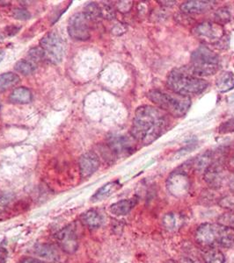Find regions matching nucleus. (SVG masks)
<instances>
[{"instance_id": "obj_15", "label": "nucleus", "mask_w": 234, "mask_h": 263, "mask_svg": "<svg viewBox=\"0 0 234 263\" xmlns=\"http://www.w3.org/2000/svg\"><path fill=\"white\" fill-rule=\"evenodd\" d=\"M221 160L216 154L214 151H207L201 153L197 158L191 161V169L198 173H204L209 167L214 163L215 161Z\"/></svg>"}, {"instance_id": "obj_38", "label": "nucleus", "mask_w": 234, "mask_h": 263, "mask_svg": "<svg viewBox=\"0 0 234 263\" xmlns=\"http://www.w3.org/2000/svg\"><path fill=\"white\" fill-rule=\"evenodd\" d=\"M180 263H201L199 260L193 259V258H188V257H184L180 260Z\"/></svg>"}, {"instance_id": "obj_37", "label": "nucleus", "mask_w": 234, "mask_h": 263, "mask_svg": "<svg viewBox=\"0 0 234 263\" xmlns=\"http://www.w3.org/2000/svg\"><path fill=\"white\" fill-rule=\"evenodd\" d=\"M8 252L5 247H0V263H7Z\"/></svg>"}, {"instance_id": "obj_28", "label": "nucleus", "mask_w": 234, "mask_h": 263, "mask_svg": "<svg viewBox=\"0 0 234 263\" xmlns=\"http://www.w3.org/2000/svg\"><path fill=\"white\" fill-rule=\"evenodd\" d=\"M28 58H29V62L33 63V64L39 63L43 59H45L44 50L42 47H33L28 52Z\"/></svg>"}, {"instance_id": "obj_25", "label": "nucleus", "mask_w": 234, "mask_h": 263, "mask_svg": "<svg viewBox=\"0 0 234 263\" xmlns=\"http://www.w3.org/2000/svg\"><path fill=\"white\" fill-rule=\"evenodd\" d=\"M83 13L90 21H94V20H97L98 19L101 18L100 6L94 2L87 4V6L85 7Z\"/></svg>"}, {"instance_id": "obj_11", "label": "nucleus", "mask_w": 234, "mask_h": 263, "mask_svg": "<svg viewBox=\"0 0 234 263\" xmlns=\"http://www.w3.org/2000/svg\"><path fill=\"white\" fill-rule=\"evenodd\" d=\"M58 247H60L64 253L70 254L77 251L79 247V240L76 231L73 227H64L60 232H58L56 235Z\"/></svg>"}, {"instance_id": "obj_34", "label": "nucleus", "mask_w": 234, "mask_h": 263, "mask_svg": "<svg viewBox=\"0 0 234 263\" xmlns=\"http://www.w3.org/2000/svg\"><path fill=\"white\" fill-rule=\"evenodd\" d=\"M13 16L17 20H27L30 19L31 14L25 9H15L13 12Z\"/></svg>"}, {"instance_id": "obj_32", "label": "nucleus", "mask_w": 234, "mask_h": 263, "mask_svg": "<svg viewBox=\"0 0 234 263\" xmlns=\"http://www.w3.org/2000/svg\"><path fill=\"white\" fill-rule=\"evenodd\" d=\"M219 204H220L221 206L223 207V208L228 209V210L233 212L234 213V197L228 196V197H223V198H221V199L219 200Z\"/></svg>"}, {"instance_id": "obj_16", "label": "nucleus", "mask_w": 234, "mask_h": 263, "mask_svg": "<svg viewBox=\"0 0 234 263\" xmlns=\"http://www.w3.org/2000/svg\"><path fill=\"white\" fill-rule=\"evenodd\" d=\"M33 253L47 262H57L60 260L58 249L51 244H38L33 247Z\"/></svg>"}, {"instance_id": "obj_39", "label": "nucleus", "mask_w": 234, "mask_h": 263, "mask_svg": "<svg viewBox=\"0 0 234 263\" xmlns=\"http://www.w3.org/2000/svg\"><path fill=\"white\" fill-rule=\"evenodd\" d=\"M229 187H230V190H231L234 193V173L232 174L231 177H230V180H229Z\"/></svg>"}, {"instance_id": "obj_18", "label": "nucleus", "mask_w": 234, "mask_h": 263, "mask_svg": "<svg viewBox=\"0 0 234 263\" xmlns=\"http://www.w3.org/2000/svg\"><path fill=\"white\" fill-rule=\"evenodd\" d=\"M137 203V200L124 199L113 203L110 206V213L114 216H125L131 213Z\"/></svg>"}, {"instance_id": "obj_1", "label": "nucleus", "mask_w": 234, "mask_h": 263, "mask_svg": "<svg viewBox=\"0 0 234 263\" xmlns=\"http://www.w3.org/2000/svg\"><path fill=\"white\" fill-rule=\"evenodd\" d=\"M170 123V117L164 111L152 106H142L135 113L131 136L140 143L149 145L167 130Z\"/></svg>"}, {"instance_id": "obj_29", "label": "nucleus", "mask_w": 234, "mask_h": 263, "mask_svg": "<svg viewBox=\"0 0 234 263\" xmlns=\"http://www.w3.org/2000/svg\"><path fill=\"white\" fill-rule=\"evenodd\" d=\"M100 15L101 18L107 19V20H112L115 17V12L113 7H111L108 4H100Z\"/></svg>"}, {"instance_id": "obj_33", "label": "nucleus", "mask_w": 234, "mask_h": 263, "mask_svg": "<svg viewBox=\"0 0 234 263\" xmlns=\"http://www.w3.org/2000/svg\"><path fill=\"white\" fill-rule=\"evenodd\" d=\"M219 133H234V118L231 120H227L226 122L221 125L219 127Z\"/></svg>"}, {"instance_id": "obj_12", "label": "nucleus", "mask_w": 234, "mask_h": 263, "mask_svg": "<svg viewBox=\"0 0 234 263\" xmlns=\"http://www.w3.org/2000/svg\"><path fill=\"white\" fill-rule=\"evenodd\" d=\"M204 180L212 189H219L225 180V170L221 160L215 161L204 172Z\"/></svg>"}, {"instance_id": "obj_26", "label": "nucleus", "mask_w": 234, "mask_h": 263, "mask_svg": "<svg viewBox=\"0 0 234 263\" xmlns=\"http://www.w3.org/2000/svg\"><path fill=\"white\" fill-rule=\"evenodd\" d=\"M231 19V13L226 7H221L214 14L215 23L218 24L220 26H224L225 24L229 23Z\"/></svg>"}, {"instance_id": "obj_22", "label": "nucleus", "mask_w": 234, "mask_h": 263, "mask_svg": "<svg viewBox=\"0 0 234 263\" xmlns=\"http://www.w3.org/2000/svg\"><path fill=\"white\" fill-rule=\"evenodd\" d=\"M205 263H225V257L220 250L216 247H207L203 253Z\"/></svg>"}, {"instance_id": "obj_13", "label": "nucleus", "mask_w": 234, "mask_h": 263, "mask_svg": "<svg viewBox=\"0 0 234 263\" xmlns=\"http://www.w3.org/2000/svg\"><path fill=\"white\" fill-rule=\"evenodd\" d=\"M100 167V160L96 153L94 152H87L84 153L80 159V170L82 178L91 177L97 171Z\"/></svg>"}, {"instance_id": "obj_14", "label": "nucleus", "mask_w": 234, "mask_h": 263, "mask_svg": "<svg viewBox=\"0 0 234 263\" xmlns=\"http://www.w3.org/2000/svg\"><path fill=\"white\" fill-rule=\"evenodd\" d=\"M215 1H202L191 0L181 4V11L185 14H202L210 12L213 9Z\"/></svg>"}, {"instance_id": "obj_9", "label": "nucleus", "mask_w": 234, "mask_h": 263, "mask_svg": "<svg viewBox=\"0 0 234 263\" xmlns=\"http://www.w3.org/2000/svg\"><path fill=\"white\" fill-rule=\"evenodd\" d=\"M90 20L84 13L74 14L68 25V33L70 36L77 40H87L90 38Z\"/></svg>"}, {"instance_id": "obj_7", "label": "nucleus", "mask_w": 234, "mask_h": 263, "mask_svg": "<svg viewBox=\"0 0 234 263\" xmlns=\"http://www.w3.org/2000/svg\"><path fill=\"white\" fill-rule=\"evenodd\" d=\"M41 47L44 50L45 59L51 64H59L63 60L65 53V43L57 32L47 33L41 40Z\"/></svg>"}, {"instance_id": "obj_10", "label": "nucleus", "mask_w": 234, "mask_h": 263, "mask_svg": "<svg viewBox=\"0 0 234 263\" xmlns=\"http://www.w3.org/2000/svg\"><path fill=\"white\" fill-rule=\"evenodd\" d=\"M107 147L114 156H127L136 151V143L124 135H112L107 139Z\"/></svg>"}, {"instance_id": "obj_35", "label": "nucleus", "mask_w": 234, "mask_h": 263, "mask_svg": "<svg viewBox=\"0 0 234 263\" xmlns=\"http://www.w3.org/2000/svg\"><path fill=\"white\" fill-rule=\"evenodd\" d=\"M132 7V2L131 1H120L117 4L118 10L122 13H128L130 12Z\"/></svg>"}, {"instance_id": "obj_5", "label": "nucleus", "mask_w": 234, "mask_h": 263, "mask_svg": "<svg viewBox=\"0 0 234 263\" xmlns=\"http://www.w3.org/2000/svg\"><path fill=\"white\" fill-rule=\"evenodd\" d=\"M190 65L187 70L194 77H210L220 69V58L218 55L205 45L198 47L191 54Z\"/></svg>"}, {"instance_id": "obj_41", "label": "nucleus", "mask_w": 234, "mask_h": 263, "mask_svg": "<svg viewBox=\"0 0 234 263\" xmlns=\"http://www.w3.org/2000/svg\"><path fill=\"white\" fill-rule=\"evenodd\" d=\"M230 165H231L232 168H234V152L232 156H231V160H230Z\"/></svg>"}, {"instance_id": "obj_42", "label": "nucleus", "mask_w": 234, "mask_h": 263, "mask_svg": "<svg viewBox=\"0 0 234 263\" xmlns=\"http://www.w3.org/2000/svg\"><path fill=\"white\" fill-rule=\"evenodd\" d=\"M167 263H175L174 262V260H168V261H167Z\"/></svg>"}, {"instance_id": "obj_24", "label": "nucleus", "mask_w": 234, "mask_h": 263, "mask_svg": "<svg viewBox=\"0 0 234 263\" xmlns=\"http://www.w3.org/2000/svg\"><path fill=\"white\" fill-rule=\"evenodd\" d=\"M20 82V77L16 74L7 72L0 75V93L14 87Z\"/></svg>"}, {"instance_id": "obj_21", "label": "nucleus", "mask_w": 234, "mask_h": 263, "mask_svg": "<svg viewBox=\"0 0 234 263\" xmlns=\"http://www.w3.org/2000/svg\"><path fill=\"white\" fill-rule=\"evenodd\" d=\"M32 99L33 96L30 90L25 87L17 88L11 93L9 97L10 102L14 103H30Z\"/></svg>"}, {"instance_id": "obj_2", "label": "nucleus", "mask_w": 234, "mask_h": 263, "mask_svg": "<svg viewBox=\"0 0 234 263\" xmlns=\"http://www.w3.org/2000/svg\"><path fill=\"white\" fill-rule=\"evenodd\" d=\"M209 83L206 81L194 77L187 68H181L171 71L167 77V86L174 93L184 97L200 94L206 90Z\"/></svg>"}, {"instance_id": "obj_31", "label": "nucleus", "mask_w": 234, "mask_h": 263, "mask_svg": "<svg viewBox=\"0 0 234 263\" xmlns=\"http://www.w3.org/2000/svg\"><path fill=\"white\" fill-rule=\"evenodd\" d=\"M14 196L11 193L2 194L0 196V214H4L13 201Z\"/></svg>"}, {"instance_id": "obj_40", "label": "nucleus", "mask_w": 234, "mask_h": 263, "mask_svg": "<svg viewBox=\"0 0 234 263\" xmlns=\"http://www.w3.org/2000/svg\"><path fill=\"white\" fill-rule=\"evenodd\" d=\"M4 57H5V52L3 50L0 49V63L3 60Z\"/></svg>"}, {"instance_id": "obj_23", "label": "nucleus", "mask_w": 234, "mask_h": 263, "mask_svg": "<svg viewBox=\"0 0 234 263\" xmlns=\"http://www.w3.org/2000/svg\"><path fill=\"white\" fill-rule=\"evenodd\" d=\"M83 221L90 229H97L103 223V219L96 211L90 210L84 214Z\"/></svg>"}, {"instance_id": "obj_19", "label": "nucleus", "mask_w": 234, "mask_h": 263, "mask_svg": "<svg viewBox=\"0 0 234 263\" xmlns=\"http://www.w3.org/2000/svg\"><path fill=\"white\" fill-rule=\"evenodd\" d=\"M217 90L221 93L228 92L234 89V74L230 71H224L218 75L216 79Z\"/></svg>"}, {"instance_id": "obj_20", "label": "nucleus", "mask_w": 234, "mask_h": 263, "mask_svg": "<svg viewBox=\"0 0 234 263\" xmlns=\"http://www.w3.org/2000/svg\"><path fill=\"white\" fill-rule=\"evenodd\" d=\"M184 220L181 214L170 213L167 214L162 219L165 229L169 232H176L183 226Z\"/></svg>"}, {"instance_id": "obj_27", "label": "nucleus", "mask_w": 234, "mask_h": 263, "mask_svg": "<svg viewBox=\"0 0 234 263\" xmlns=\"http://www.w3.org/2000/svg\"><path fill=\"white\" fill-rule=\"evenodd\" d=\"M15 70L24 76L33 73L35 70V64L27 60H20L15 64Z\"/></svg>"}, {"instance_id": "obj_3", "label": "nucleus", "mask_w": 234, "mask_h": 263, "mask_svg": "<svg viewBox=\"0 0 234 263\" xmlns=\"http://www.w3.org/2000/svg\"><path fill=\"white\" fill-rule=\"evenodd\" d=\"M196 240L206 248H230L234 246V230L219 223L202 224L196 232Z\"/></svg>"}, {"instance_id": "obj_6", "label": "nucleus", "mask_w": 234, "mask_h": 263, "mask_svg": "<svg viewBox=\"0 0 234 263\" xmlns=\"http://www.w3.org/2000/svg\"><path fill=\"white\" fill-rule=\"evenodd\" d=\"M194 36L206 45L214 46L217 48L227 47V35L223 26L215 22H203L193 28Z\"/></svg>"}, {"instance_id": "obj_36", "label": "nucleus", "mask_w": 234, "mask_h": 263, "mask_svg": "<svg viewBox=\"0 0 234 263\" xmlns=\"http://www.w3.org/2000/svg\"><path fill=\"white\" fill-rule=\"evenodd\" d=\"M18 263H46L44 260H39L36 258H32V257H26L23 258L22 260H20Z\"/></svg>"}, {"instance_id": "obj_8", "label": "nucleus", "mask_w": 234, "mask_h": 263, "mask_svg": "<svg viewBox=\"0 0 234 263\" xmlns=\"http://www.w3.org/2000/svg\"><path fill=\"white\" fill-rule=\"evenodd\" d=\"M190 178L184 170H178L170 174L167 180L168 192L175 197H183L190 189Z\"/></svg>"}, {"instance_id": "obj_43", "label": "nucleus", "mask_w": 234, "mask_h": 263, "mask_svg": "<svg viewBox=\"0 0 234 263\" xmlns=\"http://www.w3.org/2000/svg\"><path fill=\"white\" fill-rule=\"evenodd\" d=\"M233 98H234V96H233Z\"/></svg>"}, {"instance_id": "obj_4", "label": "nucleus", "mask_w": 234, "mask_h": 263, "mask_svg": "<svg viewBox=\"0 0 234 263\" xmlns=\"http://www.w3.org/2000/svg\"><path fill=\"white\" fill-rule=\"evenodd\" d=\"M147 97L156 107L174 118L185 116L191 107L189 97L161 90H150L147 93Z\"/></svg>"}, {"instance_id": "obj_17", "label": "nucleus", "mask_w": 234, "mask_h": 263, "mask_svg": "<svg viewBox=\"0 0 234 263\" xmlns=\"http://www.w3.org/2000/svg\"><path fill=\"white\" fill-rule=\"evenodd\" d=\"M121 187H122V185L118 181L106 183L103 186L100 187V189L94 194V196L91 197V201L93 203L101 202L107 197H110L111 195H113L115 191L119 190Z\"/></svg>"}, {"instance_id": "obj_30", "label": "nucleus", "mask_w": 234, "mask_h": 263, "mask_svg": "<svg viewBox=\"0 0 234 263\" xmlns=\"http://www.w3.org/2000/svg\"><path fill=\"white\" fill-rule=\"evenodd\" d=\"M218 223L234 230V213H227L218 218Z\"/></svg>"}]
</instances>
